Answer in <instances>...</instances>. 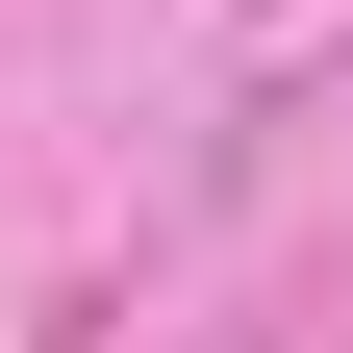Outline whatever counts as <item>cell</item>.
<instances>
[]
</instances>
